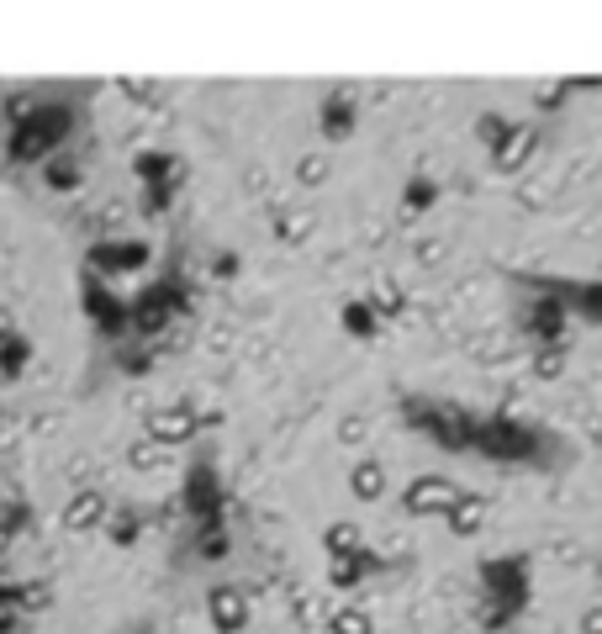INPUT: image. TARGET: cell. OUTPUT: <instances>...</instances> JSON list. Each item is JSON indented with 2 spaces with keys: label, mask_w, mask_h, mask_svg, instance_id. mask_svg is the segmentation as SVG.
<instances>
[{
  "label": "cell",
  "mask_w": 602,
  "mask_h": 634,
  "mask_svg": "<svg viewBox=\"0 0 602 634\" xmlns=\"http://www.w3.org/2000/svg\"><path fill=\"white\" fill-rule=\"evenodd\" d=\"M349 497L354 502H381L386 497V465L381 460H354L349 465Z\"/></svg>",
  "instance_id": "ac0fdd59"
},
{
  "label": "cell",
  "mask_w": 602,
  "mask_h": 634,
  "mask_svg": "<svg viewBox=\"0 0 602 634\" xmlns=\"http://www.w3.org/2000/svg\"><path fill=\"white\" fill-rule=\"evenodd\" d=\"M397 413H402V423L412 428V434L428 439L434 450H444V455H476V434H481V413H476V407L407 391V397L397 402Z\"/></svg>",
  "instance_id": "3957f363"
},
{
  "label": "cell",
  "mask_w": 602,
  "mask_h": 634,
  "mask_svg": "<svg viewBox=\"0 0 602 634\" xmlns=\"http://www.w3.org/2000/svg\"><path fill=\"white\" fill-rule=\"evenodd\" d=\"M434 201H439V185L434 180H428L423 170L407 175V185H402V222H418L428 207H434Z\"/></svg>",
  "instance_id": "7402d4cb"
},
{
  "label": "cell",
  "mask_w": 602,
  "mask_h": 634,
  "mask_svg": "<svg viewBox=\"0 0 602 634\" xmlns=\"http://www.w3.org/2000/svg\"><path fill=\"white\" fill-rule=\"evenodd\" d=\"M27 518H32V513H27V502H6V508H0V539L11 545V539L27 529Z\"/></svg>",
  "instance_id": "f546056e"
},
{
  "label": "cell",
  "mask_w": 602,
  "mask_h": 634,
  "mask_svg": "<svg viewBox=\"0 0 602 634\" xmlns=\"http://www.w3.org/2000/svg\"><path fill=\"white\" fill-rule=\"evenodd\" d=\"M106 518H111V508H106L101 492H74L69 508H64V529L69 534H90L96 524H106Z\"/></svg>",
  "instance_id": "2e32d148"
},
{
  "label": "cell",
  "mask_w": 602,
  "mask_h": 634,
  "mask_svg": "<svg viewBox=\"0 0 602 634\" xmlns=\"http://www.w3.org/2000/svg\"><path fill=\"white\" fill-rule=\"evenodd\" d=\"M581 634H602V608H587V613H581Z\"/></svg>",
  "instance_id": "e575fe53"
},
{
  "label": "cell",
  "mask_w": 602,
  "mask_h": 634,
  "mask_svg": "<svg viewBox=\"0 0 602 634\" xmlns=\"http://www.w3.org/2000/svg\"><path fill=\"white\" fill-rule=\"evenodd\" d=\"M455 502H460V481L434 471V476H412V481H407L402 513H407V518H444Z\"/></svg>",
  "instance_id": "9c48e42d"
},
{
  "label": "cell",
  "mask_w": 602,
  "mask_h": 634,
  "mask_svg": "<svg viewBox=\"0 0 602 634\" xmlns=\"http://www.w3.org/2000/svg\"><path fill=\"white\" fill-rule=\"evenodd\" d=\"M74 127H80V106L69 96L32 101L22 117L6 127V159L11 164H48L74 138Z\"/></svg>",
  "instance_id": "7a4b0ae2"
},
{
  "label": "cell",
  "mask_w": 602,
  "mask_h": 634,
  "mask_svg": "<svg viewBox=\"0 0 602 634\" xmlns=\"http://www.w3.org/2000/svg\"><path fill=\"white\" fill-rule=\"evenodd\" d=\"M523 291L555 296L571 317H587V323H602V281H576V275H513Z\"/></svg>",
  "instance_id": "8992f818"
},
{
  "label": "cell",
  "mask_w": 602,
  "mask_h": 634,
  "mask_svg": "<svg viewBox=\"0 0 602 634\" xmlns=\"http://www.w3.org/2000/svg\"><path fill=\"white\" fill-rule=\"evenodd\" d=\"M212 275H238V254L222 249V259H212Z\"/></svg>",
  "instance_id": "836d02e7"
},
{
  "label": "cell",
  "mask_w": 602,
  "mask_h": 634,
  "mask_svg": "<svg viewBox=\"0 0 602 634\" xmlns=\"http://www.w3.org/2000/svg\"><path fill=\"white\" fill-rule=\"evenodd\" d=\"M6 339H16V328H11V317L0 312V344H6Z\"/></svg>",
  "instance_id": "d590c367"
},
{
  "label": "cell",
  "mask_w": 602,
  "mask_h": 634,
  "mask_svg": "<svg viewBox=\"0 0 602 634\" xmlns=\"http://www.w3.org/2000/svg\"><path fill=\"white\" fill-rule=\"evenodd\" d=\"M106 534H111V545H138V534H143V518L133 513V508H111V518H106Z\"/></svg>",
  "instance_id": "484cf974"
},
{
  "label": "cell",
  "mask_w": 602,
  "mask_h": 634,
  "mask_svg": "<svg viewBox=\"0 0 602 634\" xmlns=\"http://www.w3.org/2000/svg\"><path fill=\"white\" fill-rule=\"evenodd\" d=\"M571 328V312L555 302V296H529V307H523V333L539 344V349H560Z\"/></svg>",
  "instance_id": "8fae6325"
},
{
  "label": "cell",
  "mask_w": 602,
  "mask_h": 634,
  "mask_svg": "<svg viewBox=\"0 0 602 634\" xmlns=\"http://www.w3.org/2000/svg\"><path fill=\"white\" fill-rule=\"evenodd\" d=\"M444 524H449V534H460V539H470V534H481V524H486V497H476V492H460V502L444 513Z\"/></svg>",
  "instance_id": "ffe728a7"
},
{
  "label": "cell",
  "mask_w": 602,
  "mask_h": 634,
  "mask_svg": "<svg viewBox=\"0 0 602 634\" xmlns=\"http://www.w3.org/2000/svg\"><path fill=\"white\" fill-rule=\"evenodd\" d=\"M154 265V244L148 238H96L85 249V270L90 275H138Z\"/></svg>",
  "instance_id": "ba28073f"
},
{
  "label": "cell",
  "mask_w": 602,
  "mask_h": 634,
  "mask_svg": "<svg viewBox=\"0 0 602 634\" xmlns=\"http://www.w3.org/2000/svg\"><path fill=\"white\" fill-rule=\"evenodd\" d=\"M381 571H391V561H386V555H375V550L365 545V550L344 555V561H328V587H333V592H354V587L365 582V576H381Z\"/></svg>",
  "instance_id": "4fadbf2b"
},
{
  "label": "cell",
  "mask_w": 602,
  "mask_h": 634,
  "mask_svg": "<svg viewBox=\"0 0 602 634\" xmlns=\"http://www.w3.org/2000/svg\"><path fill=\"white\" fill-rule=\"evenodd\" d=\"M169 201H175V185H154V191H143V217H164Z\"/></svg>",
  "instance_id": "4dcf8cb0"
},
{
  "label": "cell",
  "mask_w": 602,
  "mask_h": 634,
  "mask_svg": "<svg viewBox=\"0 0 602 634\" xmlns=\"http://www.w3.org/2000/svg\"><path fill=\"white\" fill-rule=\"evenodd\" d=\"M233 555V534H228V518H217V524H196V561L217 566Z\"/></svg>",
  "instance_id": "d6986e66"
},
{
  "label": "cell",
  "mask_w": 602,
  "mask_h": 634,
  "mask_svg": "<svg viewBox=\"0 0 602 634\" xmlns=\"http://www.w3.org/2000/svg\"><path fill=\"white\" fill-rule=\"evenodd\" d=\"M133 175L143 191H154V185H180V159L164 154V148H143V154L133 159Z\"/></svg>",
  "instance_id": "9a60e30c"
},
{
  "label": "cell",
  "mask_w": 602,
  "mask_h": 634,
  "mask_svg": "<svg viewBox=\"0 0 602 634\" xmlns=\"http://www.w3.org/2000/svg\"><path fill=\"white\" fill-rule=\"evenodd\" d=\"M43 180L53 185V191H80V164H74V159H48Z\"/></svg>",
  "instance_id": "83f0119b"
},
{
  "label": "cell",
  "mask_w": 602,
  "mask_h": 634,
  "mask_svg": "<svg viewBox=\"0 0 602 634\" xmlns=\"http://www.w3.org/2000/svg\"><path fill=\"white\" fill-rule=\"evenodd\" d=\"M513 133H518V122H513V117H502V111H481V117H476V138L492 148V154H497V148L513 138Z\"/></svg>",
  "instance_id": "cb8c5ba5"
},
{
  "label": "cell",
  "mask_w": 602,
  "mask_h": 634,
  "mask_svg": "<svg viewBox=\"0 0 602 634\" xmlns=\"http://www.w3.org/2000/svg\"><path fill=\"white\" fill-rule=\"evenodd\" d=\"M80 312L96 323V333L106 344H122L127 339V296H117L101 275H90L85 270V281H80Z\"/></svg>",
  "instance_id": "52a82bcc"
},
{
  "label": "cell",
  "mask_w": 602,
  "mask_h": 634,
  "mask_svg": "<svg viewBox=\"0 0 602 634\" xmlns=\"http://www.w3.org/2000/svg\"><path fill=\"white\" fill-rule=\"evenodd\" d=\"M476 455L497 465H529V471H555V460H571L566 439H555L550 428H539L518 413H481Z\"/></svg>",
  "instance_id": "6da1fadb"
},
{
  "label": "cell",
  "mask_w": 602,
  "mask_h": 634,
  "mask_svg": "<svg viewBox=\"0 0 602 634\" xmlns=\"http://www.w3.org/2000/svg\"><path fill=\"white\" fill-rule=\"evenodd\" d=\"M354 127H360V101H354L349 90H328V96L317 101V133L328 143H344V138H354Z\"/></svg>",
  "instance_id": "7c38bea8"
},
{
  "label": "cell",
  "mask_w": 602,
  "mask_h": 634,
  "mask_svg": "<svg viewBox=\"0 0 602 634\" xmlns=\"http://www.w3.org/2000/svg\"><path fill=\"white\" fill-rule=\"evenodd\" d=\"M206 619H212L217 634H243V624H249V598H243V587H212Z\"/></svg>",
  "instance_id": "5bb4252c"
},
{
  "label": "cell",
  "mask_w": 602,
  "mask_h": 634,
  "mask_svg": "<svg viewBox=\"0 0 602 634\" xmlns=\"http://www.w3.org/2000/svg\"><path fill=\"white\" fill-rule=\"evenodd\" d=\"M328 634H375V619H370L365 608L344 603V608H338L333 619H328Z\"/></svg>",
  "instance_id": "4316f807"
},
{
  "label": "cell",
  "mask_w": 602,
  "mask_h": 634,
  "mask_svg": "<svg viewBox=\"0 0 602 634\" xmlns=\"http://www.w3.org/2000/svg\"><path fill=\"white\" fill-rule=\"evenodd\" d=\"M476 582H481L476 624L481 629H507L534 598V561L529 555H492V561H481Z\"/></svg>",
  "instance_id": "277c9868"
},
{
  "label": "cell",
  "mask_w": 602,
  "mask_h": 634,
  "mask_svg": "<svg viewBox=\"0 0 602 634\" xmlns=\"http://www.w3.org/2000/svg\"><path fill=\"white\" fill-rule=\"evenodd\" d=\"M338 323H344L360 344H370L375 333H381V312L370 307V296H354V302H344V312H338Z\"/></svg>",
  "instance_id": "44dd1931"
},
{
  "label": "cell",
  "mask_w": 602,
  "mask_h": 634,
  "mask_svg": "<svg viewBox=\"0 0 602 634\" xmlns=\"http://www.w3.org/2000/svg\"><path fill=\"white\" fill-rule=\"evenodd\" d=\"M143 434H148V444H191L196 434H206V423L191 413L185 402H175V407H154V413L143 418Z\"/></svg>",
  "instance_id": "30bf717a"
},
{
  "label": "cell",
  "mask_w": 602,
  "mask_h": 634,
  "mask_svg": "<svg viewBox=\"0 0 602 634\" xmlns=\"http://www.w3.org/2000/svg\"><path fill=\"white\" fill-rule=\"evenodd\" d=\"M323 550H328V561H344V555L365 550V534L354 529V524H328L323 529Z\"/></svg>",
  "instance_id": "603a6c76"
},
{
  "label": "cell",
  "mask_w": 602,
  "mask_h": 634,
  "mask_svg": "<svg viewBox=\"0 0 602 634\" xmlns=\"http://www.w3.org/2000/svg\"><path fill=\"white\" fill-rule=\"evenodd\" d=\"M534 148H539V127H534V122H518V133L497 148L492 164H497L502 175H513V170H523V164L534 159Z\"/></svg>",
  "instance_id": "e0dca14e"
},
{
  "label": "cell",
  "mask_w": 602,
  "mask_h": 634,
  "mask_svg": "<svg viewBox=\"0 0 602 634\" xmlns=\"http://www.w3.org/2000/svg\"><path fill=\"white\" fill-rule=\"evenodd\" d=\"M296 175H301V180H307V185H317V180H323V175H328V164H323V159H307V164H301V170H296Z\"/></svg>",
  "instance_id": "d6a6232c"
},
{
  "label": "cell",
  "mask_w": 602,
  "mask_h": 634,
  "mask_svg": "<svg viewBox=\"0 0 602 634\" xmlns=\"http://www.w3.org/2000/svg\"><path fill=\"white\" fill-rule=\"evenodd\" d=\"M48 603H53L48 582H16V608H22V613H43Z\"/></svg>",
  "instance_id": "f1b7e54d"
},
{
  "label": "cell",
  "mask_w": 602,
  "mask_h": 634,
  "mask_svg": "<svg viewBox=\"0 0 602 634\" xmlns=\"http://www.w3.org/2000/svg\"><path fill=\"white\" fill-rule=\"evenodd\" d=\"M560 365H566V360H560V349H539V360H534L539 376H560Z\"/></svg>",
  "instance_id": "1f68e13d"
},
{
  "label": "cell",
  "mask_w": 602,
  "mask_h": 634,
  "mask_svg": "<svg viewBox=\"0 0 602 634\" xmlns=\"http://www.w3.org/2000/svg\"><path fill=\"white\" fill-rule=\"evenodd\" d=\"M180 513L196 524H217V518H228V492H222V471L212 460H191L185 465V481H180Z\"/></svg>",
  "instance_id": "5b68a950"
},
{
  "label": "cell",
  "mask_w": 602,
  "mask_h": 634,
  "mask_svg": "<svg viewBox=\"0 0 602 634\" xmlns=\"http://www.w3.org/2000/svg\"><path fill=\"white\" fill-rule=\"evenodd\" d=\"M27 360H32V344L16 333V339L0 344V381H22L27 376Z\"/></svg>",
  "instance_id": "d4e9b609"
}]
</instances>
